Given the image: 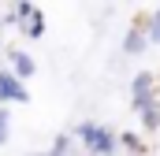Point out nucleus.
<instances>
[{
  "mask_svg": "<svg viewBox=\"0 0 160 156\" xmlns=\"http://www.w3.org/2000/svg\"><path fill=\"white\" fill-rule=\"evenodd\" d=\"M130 108L142 123V130H149V134L160 130V89L149 71H138L130 78Z\"/></svg>",
  "mask_w": 160,
  "mask_h": 156,
  "instance_id": "1",
  "label": "nucleus"
},
{
  "mask_svg": "<svg viewBox=\"0 0 160 156\" xmlns=\"http://www.w3.org/2000/svg\"><path fill=\"white\" fill-rule=\"evenodd\" d=\"M71 138H75L89 156H112L116 149H119V134H116V130H108V126H104V123H97V119H82L78 126H75V134H71Z\"/></svg>",
  "mask_w": 160,
  "mask_h": 156,
  "instance_id": "2",
  "label": "nucleus"
},
{
  "mask_svg": "<svg viewBox=\"0 0 160 156\" xmlns=\"http://www.w3.org/2000/svg\"><path fill=\"white\" fill-rule=\"evenodd\" d=\"M8 22H11L15 30H22L30 41H41V37H45V26H48V22H45V11H41L34 0H15Z\"/></svg>",
  "mask_w": 160,
  "mask_h": 156,
  "instance_id": "3",
  "label": "nucleus"
},
{
  "mask_svg": "<svg viewBox=\"0 0 160 156\" xmlns=\"http://www.w3.org/2000/svg\"><path fill=\"white\" fill-rule=\"evenodd\" d=\"M30 100V89L19 75H11V67L0 71V104H26Z\"/></svg>",
  "mask_w": 160,
  "mask_h": 156,
  "instance_id": "4",
  "label": "nucleus"
},
{
  "mask_svg": "<svg viewBox=\"0 0 160 156\" xmlns=\"http://www.w3.org/2000/svg\"><path fill=\"white\" fill-rule=\"evenodd\" d=\"M8 67H11V75H19L22 82H30V78L38 75V63H34V56L26 48H11L8 52Z\"/></svg>",
  "mask_w": 160,
  "mask_h": 156,
  "instance_id": "5",
  "label": "nucleus"
},
{
  "mask_svg": "<svg viewBox=\"0 0 160 156\" xmlns=\"http://www.w3.org/2000/svg\"><path fill=\"white\" fill-rule=\"evenodd\" d=\"M145 45H149V34H145V19H142V22H134V26L127 30V37H123V56H142Z\"/></svg>",
  "mask_w": 160,
  "mask_h": 156,
  "instance_id": "6",
  "label": "nucleus"
},
{
  "mask_svg": "<svg viewBox=\"0 0 160 156\" xmlns=\"http://www.w3.org/2000/svg\"><path fill=\"white\" fill-rule=\"evenodd\" d=\"M119 149H127V153H145V145H142V138L134 130H123L119 134Z\"/></svg>",
  "mask_w": 160,
  "mask_h": 156,
  "instance_id": "7",
  "label": "nucleus"
},
{
  "mask_svg": "<svg viewBox=\"0 0 160 156\" xmlns=\"http://www.w3.org/2000/svg\"><path fill=\"white\" fill-rule=\"evenodd\" d=\"M8 141H11V108L0 104V145H8Z\"/></svg>",
  "mask_w": 160,
  "mask_h": 156,
  "instance_id": "8",
  "label": "nucleus"
},
{
  "mask_svg": "<svg viewBox=\"0 0 160 156\" xmlns=\"http://www.w3.org/2000/svg\"><path fill=\"white\" fill-rule=\"evenodd\" d=\"M145 34H149V45H160V7L145 19Z\"/></svg>",
  "mask_w": 160,
  "mask_h": 156,
  "instance_id": "9",
  "label": "nucleus"
},
{
  "mask_svg": "<svg viewBox=\"0 0 160 156\" xmlns=\"http://www.w3.org/2000/svg\"><path fill=\"white\" fill-rule=\"evenodd\" d=\"M48 149H52V153H56V156H67V149H71V134H56Z\"/></svg>",
  "mask_w": 160,
  "mask_h": 156,
  "instance_id": "10",
  "label": "nucleus"
},
{
  "mask_svg": "<svg viewBox=\"0 0 160 156\" xmlns=\"http://www.w3.org/2000/svg\"><path fill=\"white\" fill-rule=\"evenodd\" d=\"M30 156H56L52 149H41V153H30Z\"/></svg>",
  "mask_w": 160,
  "mask_h": 156,
  "instance_id": "11",
  "label": "nucleus"
},
{
  "mask_svg": "<svg viewBox=\"0 0 160 156\" xmlns=\"http://www.w3.org/2000/svg\"><path fill=\"white\" fill-rule=\"evenodd\" d=\"M130 156H145V153H130Z\"/></svg>",
  "mask_w": 160,
  "mask_h": 156,
  "instance_id": "12",
  "label": "nucleus"
}]
</instances>
